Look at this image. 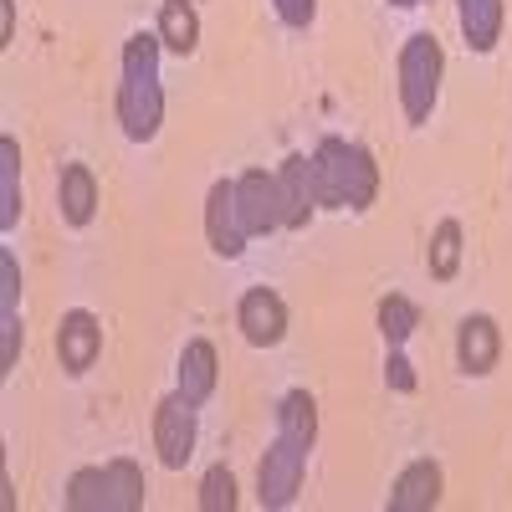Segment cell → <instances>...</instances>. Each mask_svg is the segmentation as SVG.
<instances>
[{"label":"cell","mask_w":512,"mask_h":512,"mask_svg":"<svg viewBox=\"0 0 512 512\" xmlns=\"http://www.w3.org/2000/svg\"><path fill=\"white\" fill-rule=\"evenodd\" d=\"M216 379H221V359H216V344L210 338H190V344L180 349V384L175 390L195 405H205L210 395H216Z\"/></svg>","instance_id":"2e32d148"},{"label":"cell","mask_w":512,"mask_h":512,"mask_svg":"<svg viewBox=\"0 0 512 512\" xmlns=\"http://www.w3.org/2000/svg\"><path fill=\"white\" fill-rule=\"evenodd\" d=\"M384 384H390V390H400V395L415 390V369H410L405 349H390V359H384Z\"/></svg>","instance_id":"cb8c5ba5"},{"label":"cell","mask_w":512,"mask_h":512,"mask_svg":"<svg viewBox=\"0 0 512 512\" xmlns=\"http://www.w3.org/2000/svg\"><path fill=\"white\" fill-rule=\"evenodd\" d=\"M420 328V308L410 303V297H400V292H390L379 303V333H384V344L390 349H405V338Z\"/></svg>","instance_id":"ffe728a7"},{"label":"cell","mask_w":512,"mask_h":512,"mask_svg":"<svg viewBox=\"0 0 512 512\" xmlns=\"http://www.w3.org/2000/svg\"><path fill=\"white\" fill-rule=\"evenodd\" d=\"M425 262H431V277H436V282H451V277L461 272V226H456V221H441V226H436Z\"/></svg>","instance_id":"44dd1931"},{"label":"cell","mask_w":512,"mask_h":512,"mask_svg":"<svg viewBox=\"0 0 512 512\" xmlns=\"http://www.w3.org/2000/svg\"><path fill=\"white\" fill-rule=\"evenodd\" d=\"M390 6H400V11H415V6H425V0H390Z\"/></svg>","instance_id":"484cf974"},{"label":"cell","mask_w":512,"mask_h":512,"mask_svg":"<svg viewBox=\"0 0 512 512\" xmlns=\"http://www.w3.org/2000/svg\"><path fill=\"white\" fill-rule=\"evenodd\" d=\"M502 21H507V0H456V26H461L466 47H472L477 57L497 52Z\"/></svg>","instance_id":"9a60e30c"},{"label":"cell","mask_w":512,"mask_h":512,"mask_svg":"<svg viewBox=\"0 0 512 512\" xmlns=\"http://www.w3.org/2000/svg\"><path fill=\"white\" fill-rule=\"evenodd\" d=\"M441 492H446L441 466H436L431 456H420V461H410L405 472L395 477V487H390V512H431V507L441 502Z\"/></svg>","instance_id":"5bb4252c"},{"label":"cell","mask_w":512,"mask_h":512,"mask_svg":"<svg viewBox=\"0 0 512 512\" xmlns=\"http://www.w3.org/2000/svg\"><path fill=\"white\" fill-rule=\"evenodd\" d=\"M497 354H502L497 323H492L487 313L461 318V328H456V364H461V374H472V379L492 374V369H497Z\"/></svg>","instance_id":"7c38bea8"},{"label":"cell","mask_w":512,"mask_h":512,"mask_svg":"<svg viewBox=\"0 0 512 512\" xmlns=\"http://www.w3.org/2000/svg\"><path fill=\"white\" fill-rule=\"evenodd\" d=\"M272 11H277L282 26L303 31V26H313V16H318V0H272Z\"/></svg>","instance_id":"603a6c76"},{"label":"cell","mask_w":512,"mask_h":512,"mask_svg":"<svg viewBox=\"0 0 512 512\" xmlns=\"http://www.w3.org/2000/svg\"><path fill=\"white\" fill-rule=\"evenodd\" d=\"M313 164V185H318V205L323 210H369L379 195V164L364 144L354 139H318V149L308 154Z\"/></svg>","instance_id":"3957f363"},{"label":"cell","mask_w":512,"mask_h":512,"mask_svg":"<svg viewBox=\"0 0 512 512\" xmlns=\"http://www.w3.org/2000/svg\"><path fill=\"white\" fill-rule=\"evenodd\" d=\"M236 205H241V221H246L251 236L287 231V210H282V180H277V169H246V175H236Z\"/></svg>","instance_id":"52a82bcc"},{"label":"cell","mask_w":512,"mask_h":512,"mask_svg":"<svg viewBox=\"0 0 512 512\" xmlns=\"http://www.w3.org/2000/svg\"><path fill=\"white\" fill-rule=\"evenodd\" d=\"M205 236H210V251L226 256V262H236V256L246 251L251 231L241 221V205H236V180H216L205 195Z\"/></svg>","instance_id":"ba28073f"},{"label":"cell","mask_w":512,"mask_h":512,"mask_svg":"<svg viewBox=\"0 0 512 512\" xmlns=\"http://www.w3.org/2000/svg\"><path fill=\"white\" fill-rule=\"evenodd\" d=\"M441 72H446V52L436 31H415L405 36V47L395 57V88H400V108H405V123H431L436 113V98H441Z\"/></svg>","instance_id":"5b68a950"},{"label":"cell","mask_w":512,"mask_h":512,"mask_svg":"<svg viewBox=\"0 0 512 512\" xmlns=\"http://www.w3.org/2000/svg\"><path fill=\"white\" fill-rule=\"evenodd\" d=\"M11 31H16V0H0V47L11 41Z\"/></svg>","instance_id":"d4e9b609"},{"label":"cell","mask_w":512,"mask_h":512,"mask_svg":"<svg viewBox=\"0 0 512 512\" xmlns=\"http://www.w3.org/2000/svg\"><path fill=\"white\" fill-rule=\"evenodd\" d=\"M159 31H134L118 57V123L134 144H149L164 123V88H159Z\"/></svg>","instance_id":"7a4b0ae2"},{"label":"cell","mask_w":512,"mask_h":512,"mask_svg":"<svg viewBox=\"0 0 512 512\" xmlns=\"http://www.w3.org/2000/svg\"><path fill=\"white\" fill-rule=\"evenodd\" d=\"M200 512H236V477L231 466H210V472L200 477Z\"/></svg>","instance_id":"7402d4cb"},{"label":"cell","mask_w":512,"mask_h":512,"mask_svg":"<svg viewBox=\"0 0 512 512\" xmlns=\"http://www.w3.org/2000/svg\"><path fill=\"white\" fill-rule=\"evenodd\" d=\"M98 354H103V328H98V318H93L88 308L62 313V323H57V359H62V369H67V374H88V369L98 364Z\"/></svg>","instance_id":"30bf717a"},{"label":"cell","mask_w":512,"mask_h":512,"mask_svg":"<svg viewBox=\"0 0 512 512\" xmlns=\"http://www.w3.org/2000/svg\"><path fill=\"white\" fill-rule=\"evenodd\" d=\"M144 466L128 461V456H113L103 466H82L72 472L62 502L72 512H139L144 507Z\"/></svg>","instance_id":"277c9868"},{"label":"cell","mask_w":512,"mask_h":512,"mask_svg":"<svg viewBox=\"0 0 512 512\" xmlns=\"http://www.w3.org/2000/svg\"><path fill=\"white\" fill-rule=\"evenodd\" d=\"M236 328L251 349H272L282 344V333H287V303L272 292V287H251L241 292V303H236Z\"/></svg>","instance_id":"9c48e42d"},{"label":"cell","mask_w":512,"mask_h":512,"mask_svg":"<svg viewBox=\"0 0 512 512\" xmlns=\"http://www.w3.org/2000/svg\"><path fill=\"white\" fill-rule=\"evenodd\" d=\"M313 441H318V400L308 390L282 395V405H277V436H272L262 466H256V502L272 507V512L297 502L303 477H308Z\"/></svg>","instance_id":"6da1fadb"},{"label":"cell","mask_w":512,"mask_h":512,"mask_svg":"<svg viewBox=\"0 0 512 512\" xmlns=\"http://www.w3.org/2000/svg\"><path fill=\"white\" fill-rule=\"evenodd\" d=\"M21 221V144L0 134V231H16Z\"/></svg>","instance_id":"d6986e66"},{"label":"cell","mask_w":512,"mask_h":512,"mask_svg":"<svg viewBox=\"0 0 512 512\" xmlns=\"http://www.w3.org/2000/svg\"><path fill=\"white\" fill-rule=\"evenodd\" d=\"M277 180H282V210H287V231H308V221L318 216V185H313V164L308 154H287L282 169H277Z\"/></svg>","instance_id":"8fae6325"},{"label":"cell","mask_w":512,"mask_h":512,"mask_svg":"<svg viewBox=\"0 0 512 512\" xmlns=\"http://www.w3.org/2000/svg\"><path fill=\"white\" fill-rule=\"evenodd\" d=\"M57 210H62V221L77 226V231L98 216V180H93L88 164H67L62 169V180H57Z\"/></svg>","instance_id":"e0dca14e"},{"label":"cell","mask_w":512,"mask_h":512,"mask_svg":"<svg viewBox=\"0 0 512 512\" xmlns=\"http://www.w3.org/2000/svg\"><path fill=\"white\" fill-rule=\"evenodd\" d=\"M159 41L175 57H190L200 47V16H195L190 0H164L159 6Z\"/></svg>","instance_id":"ac0fdd59"},{"label":"cell","mask_w":512,"mask_h":512,"mask_svg":"<svg viewBox=\"0 0 512 512\" xmlns=\"http://www.w3.org/2000/svg\"><path fill=\"white\" fill-rule=\"evenodd\" d=\"M21 354V267L11 251H0V374L16 369Z\"/></svg>","instance_id":"4fadbf2b"},{"label":"cell","mask_w":512,"mask_h":512,"mask_svg":"<svg viewBox=\"0 0 512 512\" xmlns=\"http://www.w3.org/2000/svg\"><path fill=\"white\" fill-rule=\"evenodd\" d=\"M195 441H200V405L185 400L180 390L164 395L154 405V451L169 472H185V461L195 456Z\"/></svg>","instance_id":"8992f818"}]
</instances>
